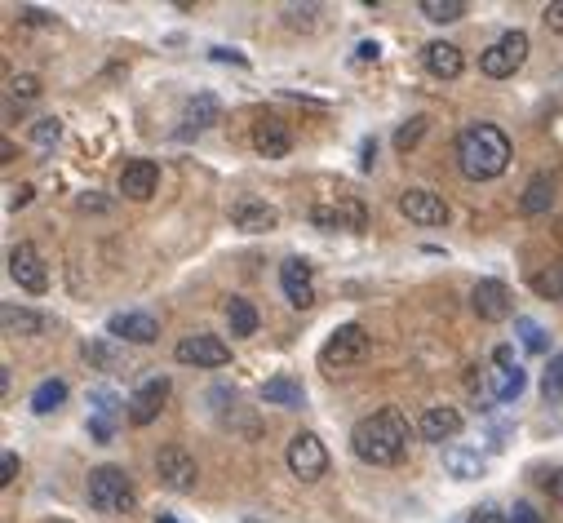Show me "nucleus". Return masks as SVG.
I'll use <instances>...</instances> for the list:
<instances>
[{
  "label": "nucleus",
  "instance_id": "obj_1",
  "mask_svg": "<svg viewBox=\"0 0 563 523\" xmlns=\"http://www.w3.org/2000/svg\"><path fill=\"white\" fill-rule=\"evenodd\" d=\"M408 439H413V426H408V417L399 408H382V413L355 422L351 430L355 457L368 461V466H395V461H404Z\"/></svg>",
  "mask_w": 563,
  "mask_h": 523
},
{
  "label": "nucleus",
  "instance_id": "obj_2",
  "mask_svg": "<svg viewBox=\"0 0 563 523\" xmlns=\"http://www.w3.org/2000/svg\"><path fill=\"white\" fill-rule=\"evenodd\" d=\"M457 169L470 182H493L510 169V138L497 125H470L457 133Z\"/></svg>",
  "mask_w": 563,
  "mask_h": 523
},
{
  "label": "nucleus",
  "instance_id": "obj_3",
  "mask_svg": "<svg viewBox=\"0 0 563 523\" xmlns=\"http://www.w3.org/2000/svg\"><path fill=\"white\" fill-rule=\"evenodd\" d=\"M85 492H89V506L102 510V515H125V510H133V479L120 466H94Z\"/></svg>",
  "mask_w": 563,
  "mask_h": 523
},
{
  "label": "nucleus",
  "instance_id": "obj_4",
  "mask_svg": "<svg viewBox=\"0 0 563 523\" xmlns=\"http://www.w3.org/2000/svg\"><path fill=\"white\" fill-rule=\"evenodd\" d=\"M289 470L302 479V484H315V479H324V470H329V448H324V439L315 435V430H298V435L289 439Z\"/></svg>",
  "mask_w": 563,
  "mask_h": 523
},
{
  "label": "nucleus",
  "instance_id": "obj_5",
  "mask_svg": "<svg viewBox=\"0 0 563 523\" xmlns=\"http://www.w3.org/2000/svg\"><path fill=\"white\" fill-rule=\"evenodd\" d=\"M524 58H528V36L524 32H506L479 54V71L493 76V80H506V76H515V71L524 67Z\"/></svg>",
  "mask_w": 563,
  "mask_h": 523
},
{
  "label": "nucleus",
  "instance_id": "obj_6",
  "mask_svg": "<svg viewBox=\"0 0 563 523\" xmlns=\"http://www.w3.org/2000/svg\"><path fill=\"white\" fill-rule=\"evenodd\" d=\"M364 355H368L364 324H337L329 333V342H324V351H320V364L324 368H351V364H360Z\"/></svg>",
  "mask_w": 563,
  "mask_h": 523
},
{
  "label": "nucleus",
  "instance_id": "obj_7",
  "mask_svg": "<svg viewBox=\"0 0 563 523\" xmlns=\"http://www.w3.org/2000/svg\"><path fill=\"white\" fill-rule=\"evenodd\" d=\"M156 475H160V484L173 488V492H196V484H200L196 457H191L182 444H165V448H160V453H156Z\"/></svg>",
  "mask_w": 563,
  "mask_h": 523
},
{
  "label": "nucleus",
  "instance_id": "obj_8",
  "mask_svg": "<svg viewBox=\"0 0 563 523\" xmlns=\"http://www.w3.org/2000/svg\"><path fill=\"white\" fill-rule=\"evenodd\" d=\"M311 222L320 231H364L368 227V209L355 196H337L333 204H315Z\"/></svg>",
  "mask_w": 563,
  "mask_h": 523
},
{
  "label": "nucleus",
  "instance_id": "obj_9",
  "mask_svg": "<svg viewBox=\"0 0 563 523\" xmlns=\"http://www.w3.org/2000/svg\"><path fill=\"white\" fill-rule=\"evenodd\" d=\"M178 364H196V368H227L231 364V346L213 333H191L173 346Z\"/></svg>",
  "mask_w": 563,
  "mask_h": 523
},
{
  "label": "nucleus",
  "instance_id": "obj_10",
  "mask_svg": "<svg viewBox=\"0 0 563 523\" xmlns=\"http://www.w3.org/2000/svg\"><path fill=\"white\" fill-rule=\"evenodd\" d=\"M399 213H404L408 222H417V227H444L448 222V204L431 187H408L404 196H399Z\"/></svg>",
  "mask_w": 563,
  "mask_h": 523
},
{
  "label": "nucleus",
  "instance_id": "obj_11",
  "mask_svg": "<svg viewBox=\"0 0 563 523\" xmlns=\"http://www.w3.org/2000/svg\"><path fill=\"white\" fill-rule=\"evenodd\" d=\"M9 275H14V284L27 293L49 289V271H45V258H40L36 244H14V249H9Z\"/></svg>",
  "mask_w": 563,
  "mask_h": 523
},
{
  "label": "nucleus",
  "instance_id": "obj_12",
  "mask_svg": "<svg viewBox=\"0 0 563 523\" xmlns=\"http://www.w3.org/2000/svg\"><path fill=\"white\" fill-rule=\"evenodd\" d=\"M169 377L165 373H151L147 382L133 391V399H129V422L133 426H151L160 417V408H165V399H169Z\"/></svg>",
  "mask_w": 563,
  "mask_h": 523
},
{
  "label": "nucleus",
  "instance_id": "obj_13",
  "mask_svg": "<svg viewBox=\"0 0 563 523\" xmlns=\"http://www.w3.org/2000/svg\"><path fill=\"white\" fill-rule=\"evenodd\" d=\"M231 227L244 231V235H266V231L280 227V209L258 200V196H244V200L231 204Z\"/></svg>",
  "mask_w": 563,
  "mask_h": 523
},
{
  "label": "nucleus",
  "instance_id": "obj_14",
  "mask_svg": "<svg viewBox=\"0 0 563 523\" xmlns=\"http://www.w3.org/2000/svg\"><path fill=\"white\" fill-rule=\"evenodd\" d=\"M470 311H475L479 320L497 324V320H510L515 302H510V289L501 280H479L475 289H470Z\"/></svg>",
  "mask_w": 563,
  "mask_h": 523
},
{
  "label": "nucleus",
  "instance_id": "obj_15",
  "mask_svg": "<svg viewBox=\"0 0 563 523\" xmlns=\"http://www.w3.org/2000/svg\"><path fill=\"white\" fill-rule=\"evenodd\" d=\"M107 333L125 337V342H133V346H151L160 337V320L151 311H120L107 320Z\"/></svg>",
  "mask_w": 563,
  "mask_h": 523
},
{
  "label": "nucleus",
  "instance_id": "obj_16",
  "mask_svg": "<svg viewBox=\"0 0 563 523\" xmlns=\"http://www.w3.org/2000/svg\"><path fill=\"white\" fill-rule=\"evenodd\" d=\"M160 187V164L156 160H129L125 169H120V196L129 200H151Z\"/></svg>",
  "mask_w": 563,
  "mask_h": 523
},
{
  "label": "nucleus",
  "instance_id": "obj_17",
  "mask_svg": "<svg viewBox=\"0 0 563 523\" xmlns=\"http://www.w3.org/2000/svg\"><path fill=\"white\" fill-rule=\"evenodd\" d=\"M280 289H284V297H289V306H298V311H306V306L315 302L311 266H306L302 258H289V262L280 266Z\"/></svg>",
  "mask_w": 563,
  "mask_h": 523
},
{
  "label": "nucleus",
  "instance_id": "obj_18",
  "mask_svg": "<svg viewBox=\"0 0 563 523\" xmlns=\"http://www.w3.org/2000/svg\"><path fill=\"white\" fill-rule=\"evenodd\" d=\"M462 430V413L448 404H435L422 413V422H417V435L426 439V444H448V439Z\"/></svg>",
  "mask_w": 563,
  "mask_h": 523
},
{
  "label": "nucleus",
  "instance_id": "obj_19",
  "mask_svg": "<svg viewBox=\"0 0 563 523\" xmlns=\"http://www.w3.org/2000/svg\"><path fill=\"white\" fill-rule=\"evenodd\" d=\"M0 324H5V333L9 337H40V333H49V315H40L32 311V306H14V302H5L0 306Z\"/></svg>",
  "mask_w": 563,
  "mask_h": 523
},
{
  "label": "nucleus",
  "instance_id": "obj_20",
  "mask_svg": "<svg viewBox=\"0 0 563 523\" xmlns=\"http://www.w3.org/2000/svg\"><path fill=\"white\" fill-rule=\"evenodd\" d=\"M422 63L439 80H457L462 76V67H466V58H462V49L448 45V40H431V45L422 49Z\"/></svg>",
  "mask_w": 563,
  "mask_h": 523
},
{
  "label": "nucleus",
  "instance_id": "obj_21",
  "mask_svg": "<svg viewBox=\"0 0 563 523\" xmlns=\"http://www.w3.org/2000/svg\"><path fill=\"white\" fill-rule=\"evenodd\" d=\"M253 147H258V156H266V160H284L293 151V138H289V129L280 125V120H258L253 125Z\"/></svg>",
  "mask_w": 563,
  "mask_h": 523
},
{
  "label": "nucleus",
  "instance_id": "obj_22",
  "mask_svg": "<svg viewBox=\"0 0 563 523\" xmlns=\"http://www.w3.org/2000/svg\"><path fill=\"white\" fill-rule=\"evenodd\" d=\"M218 116H222V102L213 94H196L187 102V111H182L178 138H191V133H200V129H213V125H218Z\"/></svg>",
  "mask_w": 563,
  "mask_h": 523
},
{
  "label": "nucleus",
  "instance_id": "obj_23",
  "mask_svg": "<svg viewBox=\"0 0 563 523\" xmlns=\"http://www.w3.org/2000/svg\"><path fill=\"white\" fill-rule=\"evenodd\" d=\"M550 204H555V178H550V173H537V178H528L524 196H519V213H524V218H541Z\"/></svg>",
  "mask_w": 563,
  "mask_h": 523
},
{
  "label": "nucleus",
  "instance_id": "obj_24",
  "mask_svg": "<svg viewBox=\"0 0 563 523\" xmlns=\"http://www.w3.org/2000/svg\"><path fill=\"white\" fill-rule=\"evenodd\" d=\"M444 470L453 479H479L488 470V461L475 453V448H466V444H453V448H444Z\"/></svg>",
  "mask_w": 563,
  "mask_h": 523
},
{
  "label": "nucleus",
  "instance_id": "obj_25",
  "mask_svg": "<svg viewBox=\"0 0 563 523\" xmlns=\"http://www.w3.org/2000/svg\"><path fill=\"white\" fill-rule=\"evenodd\" d=\"M262 399H266V404H275V408H302L306 404V391H302L298 377L280 373V377H271V382L262 386Z\"/></svg>",
  "mask_w": 563,
  "mask_h": 523
},
{
  "label": "nucleus",
  "instance_id": "obj_26",
  "mask_svg": "<svg viewBox=\"0 0 563 523\" xmlns=\"http://www.w3.org/2000/svg\"><path fill=\"white\" fill-rule=\"evenodd\" d=\"M528 386V373L524 368H493L488 373V391H493V399H501V404H510V399H519Z\"/></svg>",
  "mask_w": 563,
  "mask_h": 523
},
{
  "label": "nucleus",
  "instance_id": "obj_27",
  "mask_svg": "<svg viewBox=\"0 0 563 523\" xmlns=\"http://www.w3.org/2000/svg\"><path fill=\"white\" fill-rule=\"evenodd\" d=\"M80 355H85V360L94 364L98 373H120V368H125V351H120L116 342H107V337L85 342V346H80Z\"/></svg>",
  "mask_w": 563,
  "mask_h": 523
},
{
  "label": "nucleus",
  "instance_id": "obj_28",
  "mask_svg": "<svg viewBox=\"0 0 563 523\" xmlns=\"http://www.w3.org/2000/svg\"><path fill=\"white\" fill-rule=\"evenodd\" d=\"M227 324H231V337H253L258 333V306L244 302V297H231L227 302Z\"/></svg>",
  "mask_w": 563,
  "mask_h": 523
},
{
  "label": "nucleus",
  "instance_id": "obj_29",
  "mask_svg": "<svg viewBox=\"0 0 563 523\" xmlns=\"http://www.w3.org/2000/svg\"><path fill=\"white\" fill-rule=\"evenodd\" d=\"M63 399H67V382L63 377H45V382L32 391V413H54V408H63Z\"/></svg>",
  "mask_w": 563,
  "mask_h": 523
},
{
  "label": "nucleus",
  "instance_id": "obj_30",
  "mask_svg": "<svg viewBox=\"0 0 563 523\" xmlns=\"http://www.w3.org/2000/svg\"><path fill=\"white\" fill-rule=\"evenodd\" d=\"M532 293L546 297V302H563V262H546L532 275Z\"/></svg>",
  "mask_w": 563,
  "mask_h": 523
},
{
  "label": "nucleus",
  "instance_id": "obj_31",
  "mask_svg": "<svg viewBox=\"0 0 563 523\" xmlns=\"http://www.w3.org/2000/svg\"><path fill=\"white\" fill-rule=\"evenodd\" d=\"M515 333H519V346H524L528 355H546L550 351V333L537 320H528V315H519L515 320Z\"/></svg>",
  "mask_w": 563,
  "mask_h": 523
},
{
  "label": "nucleus",
  "instance_id": "obj_32",
  "mask_svg": "<svg viewBox=\"0 0 563 523\" xmlns=\"http://www.w3.org/2000/svg\"><path fill=\"white\" fill-rule=\"evenodd\" d=\"M422 14L431 18V23H457V18L466 14V0H422Z\"/></svg>",
  "mask_w": 563,
  "mask_h": 523
},
{
  "label": "nucleus",
  "instance_id": "obj_33",
  "mask_svg": "<svg viewBox=\"0 0 563 523\" xmlns=\"http://www.w3.org/2000/svg\"><path fill=\"white\" fill-rule=\"evenodd\" d=\"M426 129H431V120H426V116H413V120H404V125L395 129V151H413L417 142L426 138Z\"/></svg>",
  "mask_w": 563,
  "mask_h": 523
},
{
  "label": "nucleus",
  "instance_id": "obj_34",
  "mask_svg": "<svg viewBox=\"0 0 563 523\" xmlns=\"http://www.w3.org/2000/svg\"><path fill=\"white\" fill-rule=\"evenodd\" d=\"M58 138H63V120H58V116H45V120H36V125H32V142H36V147H58Z\"/></svg>",
  "mask_w": 563,
  "mask_h": 523
},
{
  "label": "nucleus",
  "instance_id": "obj_35",
  "mask_svg": "<svg viewBox=\"0 0 563 523\" xmlns=\"http://www.w3.org/2000/svg\"><path fill=\"white\" fill-rule=\"evenodd\" d=\"M315 14H320V5H289L284 9V23L293 32H315Z\"/></svg>",
  "mask_w": 563,
  "mask_h": 523
},
{
  "label": "nucleus",
  "instance_id": "obj_36",
  "mask_svg": "<svg viewBox=\"0 0 563 523\" xmlns=\"http://www.w3.org/2000/svg\"><path fill=\"white\" fill-rule=\"evenodd\" d=\"M541 391H546V399H559L563 395V355H550L546 373H541Z\"/></svg>",
  "mask_w": 563,
  "mask_h": 523
},
{
  "label": "nucleus",
  "instance_id": "obj_37",
  "mask_svg": "<svg viewBox=\"0 0 563 523\" xmlns=\"http://www.w3.org/2000/svg\"><path fill=\"white\" fill-rule=\"evenodd\" d=\"M89 404H94V417H102V422H116L120 404H116V395H111V391H89Z\"/></svg>",
  "mask_w": 563,
  "mask_h": 523
},
{
  "label": "nucleus",
  "instance_id": "obj_38",
  "mask_svg": "<svg viewBox=\"0 0 563 523\" xmlns=\"http://www.w3.org/2000/svg\"><path fill=\"white\" fill-rule=\"evenodd\" d=\"M9 98L36 102V98H40V80H36V76H14V80H9Z\"/></svg>",
  "mask_w": 563,
  "mask_h": 523
},
{
  "label": "nucleus",
  "instance_id": "obj_39",
  "mask_svg": "<svg viewBox=\"0 0 563 523\" xmlns=\"http://www.w3.org/2000/svg\"><path fill=\"white\" fill-rule=\"evenodd\" d=\"M506 523H541V515H537V506H532V501H515V510L506 515Z\"/></svg>",
  "mask_w": 563,
  "mask_h": 523
},
{
  "label": "nucleus",
  "instance_id": "obj_40",
  "mask_svg": "<svg viewBox=\"0 0 563 523\" xmlns=\"http://www.w3.org/2000/svg\"><path fill=\"white\" fill-rule=\"evenodd\" d=\"M209 58H213V63H235V67H249V58H244L240 49H227V45H213V49H209Z\"/></svg>",
  "mask_w": 563,
  "mask_h": 523
},
{
  "label": "nucleus",
  "instance_id": "obj_41",
  "mask_svg": "<svg viewBox=\"0 0 563 523\" xmlns=\"http://www.w3.org/2000/svg\"><path fill=\"white\" fill-rule=\"evenodd\" d=\"M541 23H546L550 32H559V36H563V0H550L546 14H541Z\"/></svg>",
  "mask_w": 563,
  "mask_h": 523
},
{
  "label": "nucleus",
  "instance_id": "obj_42",
  "mask_svg": "<svg viewBox=\"0 0 563 523\" xmlns=\"http://www.w3.org/2000/svg\"><path fill=\"white\" fill-rule=\"evenodd\" d=\"M493 368H524V364H519L515 346H497V351H493Z\"/></svg>",
  "mask_w": 563,
  "mask_h": 523
},
{
  "label": "nucleus",
  "instance_id": "obj_43",
  "mask_svg": "<svg viewBox=\"0 0 563 523\" xmlns=\"http://www.w3.org/2000/svg\"><path fill=\"white\" fill-rule=\"evenodd\" d=\"M32 196H36V187H32V182H23L18 191H9V209H27V204H32Z\"/></svg>",
  "mask_w": 563,
  "mask_h": 523
},
{
  "label": "nucleus",
  "instance_id": "obj_44",
  "mask_svg": "<svg viewBox=\"0 0 563 523\" xmlns=\"http://www.w3.org/2000/svg\"><path fill=\"white\" fill-rule=\"evenodd\" d=\"M111 430H116V422H102V417H89V435H94L98 444H107Z\"/></svg>",
  "mask_w": 563,
  "mask_h": 523
},
{
  "label": "nucleus",
  "instance_id": "obj_45",
  "mask_svg": "<svg viewBox=\"0 0 563 523\" xmlns=\"http://www.w3.org/2000/svg\"><path fill=\"white\" fill-rule=\"evenodd\" d=\"M14 479H18V457L5 453L0 457V484H14Z\"/></svg>",
  "mask_w": 563,
  "mask_h": 523
},
{
  "label": "nucleus",
  "instance_id": "obj_46",
  "mask_svg": "<svg viewBox=\"0 0 563 523\" xmlns=\"http://www.w3.org/2000/svg\"><path fill=\"white\" fill-rule=\"evenodd\" d=\"M541 484H546V492H550V497H555L559 506H563V470H550V475L541 479Z\"/></svg>",
  "mask_w": 563,
  "mask_h": 523
},
{
  "label": "nucleus",
  "instance_id": "obj_47",
  "mask_svg": "<svg viewBox=\"0 0 563 523\" xmlns=\"http://www.w3.org/2000/svg\"><path fill=\"white\" fill-rule=\"evenodd\" d=\"M377 164V138H364V147H360V169L368 173Z\"/></svg>",
  "mask_w": 563,
  "mask_h": 523
},
{
  "label": "nucleus",
  "instance_id": "obj_48",
  "mask_svg": "<svg viewBox=\"0 0 563 523\" xmlns=\"http://www.w3.org/2000/svg\"><path fill=\"white\" fill-rule=\"evenodd\" d=\"M466 523H506V519H501L493 506H479V510H470V519H466Z\"/></svg>",
  "mask_w": 563,
  "mask_h": 523
},
{
  "label": "nucleus",
  "instance_id": "obj_49",
  "mask_svg": "<svg viewBox=\"0 0 563 523\" xmlns=\"http://www.w3.org/2000/svg\"><path fill=\"white\" fill-rule=\"evenodd\" d=\"M377 54H382V49H377V40H364V45L355 49V58H360V63H377Z\"/></svg>",
  "mask_w": 563,
  "mask_h": 523
},
{
  "label": "nucleus",
  "instance_id": "obj_50",
  "mask_svg": "<svg viewBox=\"0 0 563 523\" xmlns=\"http://www.w3.org/2000/svg\"><path fill=\"white\" fill-rule=\"evenodd\" d=\"M23 18H27V23H32V27H45V23H49V14H45V9H23Z\"/></svg>",
  "mask_w": 563,
  "mask_h": 523
},
{
  "label": "nucleus",
  "instance_id": "obj_51",
  "mask_svg": "<svg viewBox=\"0 0 563 523\" xmlns=\"http://www.w3.org/2000/svg\"><path fill=\"white\" fill-rule=\"evenodd\" d=\"M160 523H178V519H169V515H160Z\"/></svg>",
  "mask_w": 563,
  "mask_h": 523
},
{
  "label": "nucleus",
  "instance_id": "obj_52",
  "mask_svg": "<svg viewBox=\"0 0 563 523\" xmlns=\"http://www.w3.org/2000/svg\"><path fill=\"white\" fill-rule=\"evenodd\" d=\"M58 523H63V519H58Z\"/></svg>",
  "mask_w": 563,
  "mask_h": 523
}]
</instances>
